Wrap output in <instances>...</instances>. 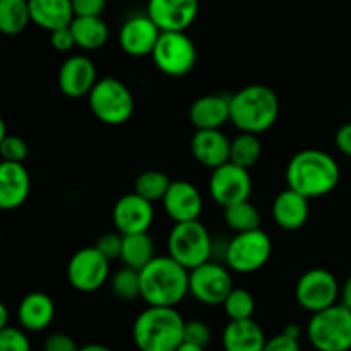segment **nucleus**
I'll use <instances>...</instances> for the list:
<instances>
[{"instance_id":"obj_42","label":"nucleus","mask_w":351,"mask_h":351,"mask_svg":"<svg viewBox=\"0 0 351 351\" xmlns=\"http://www.w3.org/2000/svg\"><path fill=\"white\" fill-rule=\"evenodd\" d=\"M335 144L339 153L351 158V122L345 123V125H341L336 130Z\"/></svg>"},{"instance_id":"obj_23","label":"nucleus","mask_w":351,"mask_h":351,"mask_svg":"<svg viewBox=\"0 0 351 351\" xmlns=\"http://www.w3.org/2000/svg\"><path fill=\"white\" fill-rule=\"evenodd\" d=\"M55 304L43 291L27 293L17 307V321L26 332H41L53 322Z\"/></svg>"},{"instance_id":"obj_44","label":"nucleus","mask_w":351,"mask_h":351,"mask_svg":"<svg viewBox=\"0 0 351 351\" xmlns=\"http://www.w3.org/2000/svg\"><path fill=\"white\" fill-rule=\"evenodd\" d=\"M281 332H283V335H287V336H290V338L298 339V341H300L302 329H300V326H298V324H287Z\"/></svg>"},{"instance_id":"obj_1","label":"nucleus","mask_w":351,"mask_h":351,"mask_svg":"<svg viewBox=\"0 0 351 351\" xmlns=\"http://www.w3.org/2000/svg\"><path fill=\"white\" fill-rule=\"evenodd\" d=\"M288 189L311 199L331 194L339 184L341 168L335 156L322 149L298 151L287 165Z\"/></svg>"},{"instance_id":"obj_8","label":"nucleus","mask_w":351,"mask_h":351,"mask_svg":"<svg viewBox=\"0 0 351 351\" xmlns=\"http://www.w3.org/2000/svg\"><path fill=\"white\" fill-rule=\"evenodd\" d=\"M271 237L264 230L257 228L252 232L235 233V237L225 245L223 259L226 267L233 273L250 274L263 269L271 259Z\"/></svg>"},{"instance_id":"obj_40","label":"nucleus","mask_w":351,"mask_h":351,"mask_svg":"<svg viewBox=\"0 0 351 351\" xmlns=\"http://www.w3.org/2000/svg\"><path fill=\"white\" fill-rule=\"evenodd\" d=\"M50 45L53 47V50L60 51V53H67L72 48H75V40L71 31V26L50 33Z\"/></svg>"},{"instance_id":"obj_33","label":"nucleus","mask_w":351,"mask_h":351,"mask_svg":"<svg viewBox=\"0 0 351 351\" xmlns=\"http://www.w3.org/2000/svg\"><path fill=\"white\" fill-rule=\"evenodd\" d=\"M223 308L230 321H247L254 319L256 312V298L245 288H233L226 300L223 302Z\"/></svg>"},{"instance_id":"obj_30","label":"nucleus","mask_w":351,"mask_h":351,"mask_svg":"<svg viewBox=\"0 0 351 351\" xmlns=\"http://www.w3.org/2000/svg\"><path fill=\"white\" fill-rule=\"evenodd\" d=\"M261 213L250 201L237 202V204L225 208V223L235 233L252 232L261 228Z\"/></svg>"},{"instance_id":"obj_19","label":"nucleus","mask_w":351,"mask_h":351,"mask_svg":"<svg viewBox=\"0 0 351 351\" xmlns=\"http://www.w3.org/2000/svg\"><path fill=\"white\" fill-rule=\"evenodd\" d=\"M31 177L24 163L0 161V211H14L27 201Z\"/></svg>"},{"instance_id":"obj_37","label":"nucleus","mask_w":351,"mask_h":351,"mask_svg":"<svg viewBox=\"0 0 351 351\" xmlns=\"http://www.w3.org/2000/svg\"><path fill=\"white\" fill-rule=\"evenodd\" d=\"M122 242L123 235H120L119 232H106L99 237L95 247L105 259H108L110 263H112V261L120 259V254H122Z\"/></svg>"},{"instance_id":"obj_14","label":"nucleus","mask_w":351,"mask_h":351,"mask_svg":"<svg viewBox=\"0 0 351 351\" xmlns=\"http://www.w3.org/2000/svg\"><path fill=\"white\" fill-rule=\"evenodd\" d=\"M112 218L120 235L147 233L154 221V206L136 192H130L115 202Z\"/></svg>"},{"instance_id":"obj_47","label":"nucleus","mask_w":351,"mask_h":351,"mask_svg":"<svg viewBox=\"0 0 351 351\" xmlns=\"http://www.w3.org/2000/svg\"><path fill=\"white\" fill-rule=\"evenodd\" d=\"M177 351H206V348H202V346H197V345H191V343H182L180 346H178Z\"/></svg>"},{"instance_id":"obj_13","label":"nucleus","mask_w":351,"mask_h":351,"mask_svg":"<svg viewBox=\"0 0 351 351\" xmlns=\"http://www.w3.org/2000/svg\"><path fill=\"white\" fill-rule=\"evenodd\" d=\"M209 194L216 204L223 209L242 201H250L252 194V178L249 170L226 163L211 171L209 178Z\"/></svg>"},{"instance_id":"obj_16","label":"nucleus","mask_w":351,"mask_h":351,"mask_svg":"<svg viewBox=\"0 0 351 351\" xmlns=\"http://www.w3.org/2000/svg\"><path fill=\"white\" fill-rule=\"evenodd\" d=\"M98 82L95 62L86 55H72L65 58L58 71V88L67 98H88Z\"/></svg>"},{"instance_id":"obj_29","label":"nucleus","mask_w":351,"mask_h":351,"mask_svg":"<svg viewBox=\"0 0 351 351\" xmlns=\"http://www.w3.org/2000/svg\"><path fill=\"white\" fill-rule=\"evenodd\" d=\"M261 156H263V143H261L259 136L240 132L239 136L232 141V147H230V163L249 170L254 165L259 163Z\"/></svg>"},{"instance_id":"obj_38","label":"nucleus","mask_w":351,"mask_h":351,"mask_svg":"<svg viewBox=\"0 0 351 351\" xmlns=\"http://www.w3.org/2000/svg\"><path fill=\"white\" fill-rule=\"evenodd\" d=\"M75 17H101L108 0H71Z\"/></svg>"},{"instance_id":"obj_6","label":"nucleus","mask_w":351,"mask_h":351,"mask_svg":"<svg viewBox=\"0 0 351 351\" xmlns=\"http://www.w3.org/2000/svg\"><path fill=\"white\" fill-rule=\"evenodd\" d=\"M88 105L99 122L117 127L132 119L136 99L132 91L120 79L101 77L89 93Z\"/></svg>"},{"instance_id":"obj_49","label":"nucleus","mask_w":351,"mask_h":351,"mask_svg":"<svg viewBox=\"0 0 351 351\" xmlns=\"http://www.w3.org/2000/svg\"><path fill=\"white\" fill-rule=\"evenodd\" d=\"M0 242H2V235H0Z\"/></svg>"},{"instance_id":"obj_34","label":"nucleus","mask_w":351,"mask_h":351,"mask_svg":"<svg viewBox=\"0 0 351 351\" xmlns=\"http://www.w3.org/2000/svg\"><path fill=\"white\" fill-rule=\"evenodd\" d=\"M0 351H31L26 331L9 324L0 329Z\"/></svg>"},{"instance_id":"obj_43","label":"nucleus","mask_w":351,"mask_h":351,"mask_svg":"<svg viewBox=\"0 0 351 351\" xmlns=\"http://www.w3.org/2000/svg\"><path fill=\"white\" fill-rule=\"evenodd\" d=\"M339 304L345 305L346 308L351 311V274L341 285V293H339Z\"/></svg>"},{"instance_id":"obj_2","label":"nucleus","mask_w":351,"mask_h":351,"mask_svg":"<svg viewBox=\"0 0 351 351\" xmlns=\"http://www.w3.org/2000/svg\"><path fill=\"white\" fill-rule=\"evenodd\" d=\"M189 273L170 256H156L139 271L141 300L147 307L175 308L189 295Z\"/></svg>"},{"instance_id":"obj_24","label":"nucleus","mask_w":351,"mask_h":351,"mask_svg":"<svg viewBox=\"0 0 351 351\" xmlns=\"http://www.w3.org/2000/svg\"><path fill=\"white\" fill-rule=\"evenodd\" d=\"M27 3L31 23L48 33L69 27L75 17L71 0H27Z\"/></svg>"},{"instance_id":"obj_41","label":"nucleus","mask_w":351,"mask_h":351,"mask_svg":"<svg viewBox=\"0 0 351 351\" xmlns=\"http://www.w3.org/2000/svg\"><path fill=\"white\" fill-rule=\"evenodd\" d=\"M263 351H302V346L298 339H293L280 332L274 338L267 339Z\"/></svg>"},{"instance_id":"obj_26","label":"nucleus","mask_w":351,"mask_h":351,"mask_svg":"<svg viewBox=\"0 0 351 351\" xmlns=\"http://www.w3.org/2000/svg\"><path fill=\"white\" fill-rule=\"evenodd\" d=\"M75 47L86 51L99 50L106 45L110 36L108 24L103 17H74L71 23Z\"/></svg>"},{"instance_id":"obj_9","label":"nucleus","mask_w":351,"mask_h":351,"mask_svg":"<svg viewBox=\"0 0 351 351\" xmlns=\"http://www.w3.org/2000/svg\"><path fill=\"white\" fill-rule=\"evenodd\" d=\"M151 57L161 74L184 77L195 67L197 48L187 33H161Z\"/></svg>"},{"instance_id":"obj_21","label":"nucleus","mask_w":351,"mask_h":351,"mask_svg":"<svg viewBox=\"0 0 351 351\" xmlns=\"http://www.w3.org/2000/svg\"><path fill=\"white\" fill-rule=\"evenodd\" d=\"M189 119L195 130H221V127L230 122V96H201L189 108Z\"/></svg>"},{"instance_id":"obj_7","label":"nucleus","mask_w":351,"mask_h":351,"mask_svg":"<svg viewBox=\"0 0 351 351\" xmlns=\"http://www.w3.org/2000/svg\"><path fill=\"white\" fill-rule=\"evenodd\" d=\"M307 338L317 351H350L351 311L343 304H336L312 314L307 324Z\"/></svg>"},{"instance_id":"obj_4","label":"nucleus","mask_w":351,"mask_h":351,"mask_svg":"<svg viewBox=\"0 0 351 351\" xmlns=\"http://www.w3.org/2000/svg\"><path fill=\"white\" fill-rule=\"evenodd\" d=\"M185 321L177 308L147 307L132 326L134 345L139 351H177L184 343Z\"/></svg>"},{"instance_id":"obj_39","label":"nucleus","mask_w":351,"mask_h":351,"mask_svg":"<svg viewBox=\"0 0 351 351\" xmlns=\"http://www.w3.org/2000/svg\"><path fill=\"white\" fill-rule=\"evenodd\" d=\"M43 351H79L77 343L65 332H53L43 343Z\"/></svg>"},{"instance_id":"obj_35","label":"nucleus","mask_w":351,"mask_h":351,"mask_svg":"<svg viewBox=\"0 0 351 351\" xmlns=\"http://www.w3.org/2000/svg\"><path fill=\"white\" fill-rule=\"evenodd\" d=\"M29 154L27 143L19 136H7L0 144V158L9 163H24Z\"/></svg>"},{"instance_id":"obj_25","label":"nucleus","mask_w":351,"mask_h":351,"mask_svg":"<svg viewBox=\"0 0 351 351\" xmlns=\"http://www.w3.org/2000/svg\"><path fill=\"white\" fill-rule=\"evenodd\" d=\"M267 338L254 319L230 321L223 329L221 343L225 351H263Z\"/></svg>"},{"instance_id":"obj_31","label":"nucleus","mask_w":351,"mask_h":351,"mask_svg":"<svg viewBox=\"0 0 351 351\" xmlns=\"http://www.w3.org/2000/svg\"><path fill=\"white\" fill-rule=\"evenodd\" d=\"M171 180L167 173L160 170H146L134 182V192L149 202L163 201L170 189Z\"/></svg>"},{"instance_id":"obj_28","label":"nucleus","mask_w":351,"mask_h":351,"mask_svg":"<svg viewBox=\"0 0 351 351\" xmlns=\"http://www.w3.org/2000/svg\"><path fill=\"white\" fill-rule=\"evenodd\" d=\"M31 23L27 0H0V33L17 36Z\"/></svg>"},{"instance_id":"obj_15","label":"nucleus","mask_w":351,"mask_h":351,"mask_svg":"<svg viewBox=\"0 0 351 351\" xmlns=\"http://www.w3.org/2000/svg\"><path fill=\"white\" fill-rule=\"evenodd\" d=\"M147 16L161 33H185L199 14V0H149Z\"/></svg>"},{"instance_id":"obj_3","label":"nucleus","mask_w":351,"mask_h":351,"mask_svg":"<svg viewBox=\"0 0 351 351\" xmlns=\"http://www.w3.org/2000/svg\"><path fill=\"white\" fill-rule=\"evenodd\" d=\"M280 117L278 95L264 84H250L230 96V122L245 134L267 132Z\"/></svg>"},{"instance_id":"obj_48","label":"nucleus","mask_w":351,"mask_h":351,"mask_svg":"<svg viewBox=\"0 0 351 351\" xmlns=\"http://www.w3.org/2000/svg\"><path fill=\"white\" fill-rule=\"evenodd\" d=\"M7 136H9V134H7V125L5 122H3L2 117H0V144L3 143V139H5Z\"/></svg>"},{"instance_id":"obj_22","label":"nucleus","mask_w":351,"mask_h":351,"mask_svg":"<svg viewBox=\"0 0 351 351\" xmlns=\"http://www.w3.org/2000/svg\"><path fill=\"white\" fill-rule=\"evenodd\" d=\"M273 219L285 232H295L300 230L307 223L311 216V204L308 199L297 194L291 189H285L276 195L273 202Z\"/></svg>"},{"instance_id":"obj_11","label":"nucleus","mask_w":351,"mask_h":351,"mask_svg":"<svg viewBox=\"0 0 351 351\" xmlns=\"http://www.w3.org/2000/svg\"><path fill=\"white\" fill-rule=\"evenodd\" d=\"M232 271L223 264L209 261L189 273V293L202 305H223L233 290Z\"/></svg>"},{"instance_id":"obj_46","label":"nucleus","mask_w":351,"mask_h":351,"mask_svg":"<svg viewBox=\"0 0 351 351\" xmlns=\"http://www.w3.org/2000/svg\"><path fill=\"white\" fill-rule=\"evenodd\" d=\"M79 351H113V350L108 348V346H105V345H98V343H93V345L81 346Z\"/></svg>"},{"instance_id":"obj_45","label":"nucleus","mask_w":351,"mask_h":351,"mask_svg":"<svg viewBox=\"0 0 351 351\" xmlns=\"http://www.w3.org/2000/svg\"><path fill=\"white\" fill-rule=\"evenodd\" d=\"M7 322H9V311H7L5 304L0 300V329L5 328Z\"/></svg>"},{"instance_id":"obj_18","label":"nucleus","mask_w":351,"mask_h":351,"mask_svg":"<svg viewBox=\"0 0 351 351\" xmlns=\"http://www.w3.org/2000/svg\"><path fill=\"white\" fill-rule=\"evenodd\" d=\"M161 202H163L168 218L173 223L195 221L201 218L202 208H204L199 189L187 180L171 182Z\"/></svg>"},{"instance_id":"obj_20","label":"nucleus","mask_w":351,"mask_h":351,"mask_svg":"<svg viewBox=\"0 0 351 351\" xmlns=\"http://www.w3.org/2000/svg\"><path fill=\"white\" fill-rule=\"evenodd\" d=\"M232 141L223 130H195L191 139V153L201 167L216 170L230 163Z\"/></svg>"},{"instance_id":"obj_36","label":"nucleus","mask_w":351,"mask_h":351,"mask_svg":"<svg viewBox=\"0 0 351 351\" xmlns=\"http://www.w3.org/2000/svg\"><path fill=\"white\" fill-rule=\"evenodd\" d=\"M213 332L211 328L204 321H185L184 341L191 345H197L206 348L211 343Z\"/></svg>"},{"instance_id":"obj_5","label":"nucleus","mask_w":351,"mask_h":351,"mask_svg":"<svg viewBox=\"0 0 351 351\" xmlns=\"http://www.w3.org/2000/svg\"><path fill=\"white\" fill-rule=\"evenodd\" d=\"M215 254L211 233L201 219L187 223H175L168 235V254L187 271L209 263Z\"/></svg>"},{"instance_id":"obj_32","label":"nucleus","mask_w":351,"mask_h":351,"mask_svg":"<svg viewBox=\"0 0 351 351\" xmlns=\"http://www.w3.org/2000/svg\"><path fill=\"white\" fill-rule=\"evenodd\" d=\"M110 288L120 302H134L141 298V278L139 271L130 267H120L110 278Z\"/></svg>"},{"instance_id":"obj_10","label":"nucleus","mask_w":351,"mask_h":351,"mask_svg":"<svg viewBox=\"0 0 351 351\" xmlns=\"http://www.w3.org/2000/svg\"><path fill=\"white\" fill-rule=\"evenodd\" d=\"M339 293H341V287L338 280L331 271L324 267L305 271L298 278L297 287H295V300L304 311L311 314H317L339 304Z\"/></svg>"},{"instance_id":"obj_27","label":"nucleus","mask_w":351,"mask_h":351,"mask_svg":"<svg viewBox=\"0 0 351 351\" xmlns=\"http://www.w3.org/2000/svg\"><path fill=\"white\" fill-rule=\"evenodd\" d=\"M156 257L154 240L149 233H136V235H123L122 254L120 261L123 266L130 269L141 271Z\"/></svg>"},{"instance_id":"obj_12","label":"nucleus","mask_w":351,"mask_h":351,"mask_svg":"<svg viewBox=\"0 0 351 351\" xmlns=\"http://www.w3.org/2000/svg\"><path fill=\"white\" fill-rule=\"evenodd\" d=\"M110 280V261L96 250L84 247L69 259L67 281L79 293H95Z\"/></svg>"},{"instance_id":"obj_17","label":"nucleus","mask_w":351,"mask_h":351,"mask_svg":"<svg viewBox=\"0 0 351 351\" xmlns=\"http://www.w3.org/2000/svg\"><path fill=\"white\" fill-rule=\"evenodd\" d=\"M160 34V27L151 21L147 14H136L120 27L119 43L129 57L143 58L153 53Z\"/></svg>"}]
</instances>
